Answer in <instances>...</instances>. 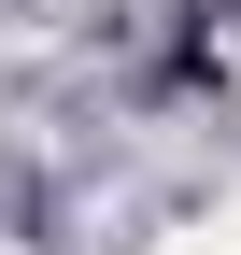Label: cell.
Listing matches in <instances>:
<instances>
[{
  "mask_svg": "<svg viewBox=\"0 0 241 255\" xmlns=\"http://www.w3.org/2000/svg\"><path fill=\"white\" fill-rule=\"evenodd\" d=\"M156 255H241V213H213V227H185V241H156Z\"/></svg>",
  "mask_w": 241,
  "mask_h": 255,
  "instance_id": "cell-1",
  "label": "cell"
}]
</instances>
